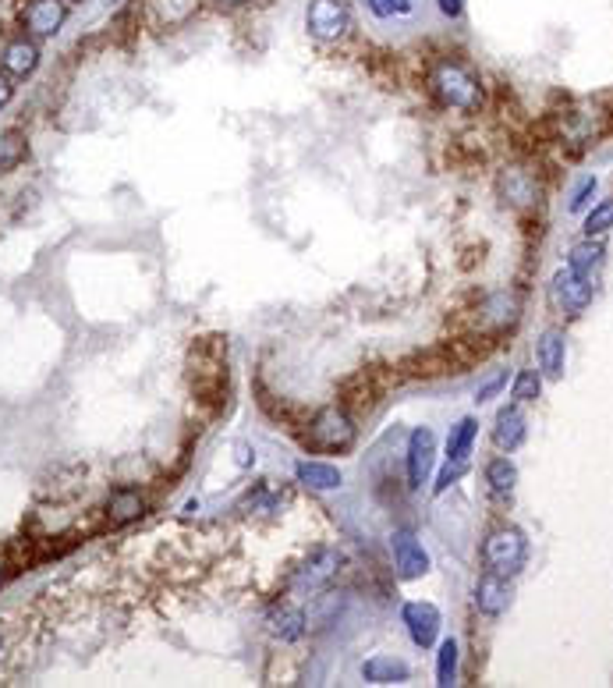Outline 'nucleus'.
Here are the masks:
<instances>
[{
    "label": "nucleus",
    "mask_w": 613,
    "mask_h": 688,
    "mask_svg": "<svg viewBox=\"0 0 613 688\" xmlns=\"http://www.w3.org/2000/svg\"><path fill=\"white\" fill-rule=\"evenodd\" d=\"M355 437H358L355 415L344 412L341 405L319 408V412L312 415L309 423H305V430H302V444L309 447V451H319V454H344V451H351Z\"/></svg>",
    "instance_id": "1"
},
{
    "label": "nucleus",
    "mask_w": 613,
    "mask_h": 688,
    "mask_svg": "<svg viewBox=\"0 0 613 688\" xmlns=\"http://www.w3.org/2000/svg\"><path fill=\"white\" fill-rule=\"evenodd\" d=\"M192 387L199 401H217L227 394V341L202 337L192 348Z\"/></svg>",
    "instance_id": "2"
},
{
    "label": "nucleus",
    "mask_w": 613,
    "mask_h": 688,
    "mask_svg": "<svg viewBox=\"0 0 613 688\" xmlns=\"http://www.w3.org/2000/svg\"><path fill=\"white\" fill-rule=\"evenodd\" d=\"M429 86L433 93L440 96L447 107L454 110H465V114H475L482 107V86L475 79L472 71L458 61H440L429 75Z\"/></svg>",
    "instance_id": "3"
},
{
    "label": "nucleus",
    "mask_w": 613,
    "mask_h": 688,
    "mask_svg": "<svg viewBox=\"0 0 613 688\" xmlns=\"http://www.w3.org/2000/svg\"><path fill=\"white\" fill-rule=\"evenodd\" d=\"M482 561H486V571L500 575V579H514L521 575L528 561V540L525 532L514 529V525H500L486 536V547H482Z\"/></svg>",
    "instance_id": "4"
},
{
    "label": "nucleus",
    "mask_w": 613,
    "mask_h": 688,
    "mask_svg": "<svg viewBox=\"0 0 613 688\" xmlns=\"http://www.w3.org/2000/svg\"><path fill=\"white\" fill-rule=\"evenodd\" d=\"M390 380L397 384V369H358V373H351L341 384V398H337V405L351 415L373 412L376 401L387 394Z\"/></svg>",
    "instance_id": "5"
},
{
    "label": "nucleus",
    "mask_w": 613,
    "mask_h": 688,
    "mask_svg": "<svg viewBox=\"0 0 613 688\" xmlns=\"http://www.w3.org/2000/svg\"><path fill=\"white\" fill-rule=\"evenodd\" d=\"M475 430H479V423H475L472 415H465V419L451 430V440H447V465H443V472L436 476V486H433L436 493H443L447 486H454L468 472V465H472Z\"/></svg>",
    "instance_id": "6"
},
{
    "label": "nucleus",
    "mask_w": 613,
    "mask_h": 688,
    "mask_svg": "<svg viewBox=\"0 0 613 688\" xmlns=\"http://www.w3.org/2000/svg\"><path fill=\"white\" fill-rule=\"evenodd\" d=\"M305 25L316 40L323 43H337L344 32L351 29V11L344 0H312L309 15H305Z\"/></svg>",
    "instance_id": "7"
},
{
    "label": "nucleus",
    "mask_w": 613,
    "mask_h": 688,
    "mask_svg": "<svg viewBox=\"0 0 613 688\" xmlns=\"http://www.w3.org/2000/svg\"><path fill=\"white\" fill-rule=\"evenodd\" d=\"M550 302H553V309H557V313L578 316L585 305L592 302V277L575 274L571 266H567V270H560V274H553Z\"/></svg>",
    "instance_id": "8"
},
{
    "label": "nucleus",
    "mask_w": 613,
    "mask_h": 688,
    "mask_svg": "<svg viewBox=\"0 0 613 688\" xmlns=\"http://www.w3.org/2000/svg\"><path fill=\"white\" fill-rule=\"evenodd\" d=\"M390 550H394V564H397V575H401V579H422L429 571V554L422 550V543L415 540V532L394 529Z\"/></svg>",
    "instance_id": "9"
},
{
    "label": "nucleus",
    "mask_w": 613,
    "mask_h": 688,
    "mask_svg": "<svg viewBox=\"0 0 613 688\" xmlns=\"http://www.w3.org/2000/svg\"><path fill=\"white\" fill-rule=\"evenodd\" d=\"M401 621H404V628H408V635H412V642H415V646H422V649L433 646L436 635H440V610H436L429 600L404 603Z\"/></svg>",
    "instance_id": "10"
},
{
    "label": "nucleus",
    "mask_w": 613,
    "mask_h": 688,
    "mask_svg": "<svg viewBox=\"0 0 613 688\" xmlns=\"http://www.w3.org/2000/svg\"><path fill=\"white\" fill-rule=\"evenodd\" d=\"M341 564H344V557L337 554V550L323 547L295 571V579H291V582H295V589H323V586H330V582L337 579Z\"/></svg>",
    "instance_id": "11"
},
{
    "label": "nucleus",
    "mask_w": 613,
    "mask_h": 688,
    "mask_svg": "<svg viewBox=\"0 0 613 688\" xmlns=\"http://www.w3.org/2000/svg\"><path fill=\"white\" fill-rule=\"evenodd\" d=\"M433 458H436V437L429 426H419V430L408 437V486L419 490L422 483L433 472Z\"/></svg>",
    "instance_id": "12"
},
{
    "label": "nucleus",
    "mask_w": 613,
    "mask_h": 688,
    "mask_svg": "<svg viewBox=\"0 0 613 688\" xmlns=\"http://www.w3.org/2000/svg\"><path fill=\"white\" fill-rule=\"evenodd\" d=\"M64 18H68L64 0H32L29 8H25V29L32 36H57Z\"/></svg>",
    "instance_id": "13"
},
{
    "label": "nucleus",
    "mask_w": 613,
    "mask_h": 688,
    "mask_svg": "<svg viewBox=\"0 0 613 688\" xmlns=\"http://www.w3.org/2000/svg\"><path fill=\"white\" fill-rule=\"evenodd\" d=\"M511 579H500V575H493V571H486L479 579V586H475V607H479V614H486V618H500L507 610V603H511V586H507Z\"/></svg>",
    "instance_id": "14"
},
{
    "label": "nucleus",
    "mask_w": 613,
    "mask_h": 688,
    "mask_svg": "<svg viewBox=\"0 0 613 688\" xmlns=\"http://www.w3.org/2000/svg\"><path fill=\"white\" fill-rule=\"evenodd\" d=\"M514 320H518V298L514 295H489L486 302L479 305V330H493V334H500V330L514 327Z\"/></svg>",
    "instance_id": "15"
},
{
    "label": "nucleus",
    "mask_w": 613,
    "mask_h": 688,
    "mask_svg": "<svg viewBox=\"0 0 613 688\" xmlns=\"http://www.w3.org/2000/svg\"><path fill=\"white\" fill-rule=\"evenodd\" d=\"M266 628H270V635H277V639L284 642H295L305 635V614L295 607V603L280 600L273 603L270 610H266Z\"/></svg>",
    "instance_id": "16"
},
{
    "label": "nucleus",
    "mask_w": 613,
    "mask_h": 688,
    "mask_svg": "<svg viewBox=\"0 0 613 688\" xmlns=\"http://www.w3.org/2000/svg\"><path fill=\"white\" fill-rule=\"evenodd\" d=\"M525 412H521L518 405H507L497 412V426H493V444L500 447V451H514V447L525 440Z\"/></svg>",
    "instance_id": "17"
},
{
    "label": "nucleus",
    "mask_w": 613,
    "mask_h": 688,
    "mask_svg": "<svg viewBox=\"0 0 613 688\" xmlns=\"http://www.w3.org/2000/svg\"><path fill=\"white\" fill-rule=\"evenodd\" d=\"M408 664H404L401 657H387V653H380V657H369L362 664V678L373 681V685H401V681H408Z\"/></svg>",
    "instance_id": "18"
},
{
    "label": "nucleus",
    "mask_w": 613,
    "mask_h": 688,
    "mask_svg": "<svg viewBox=\"0 0 613 688\" xmlns=\"http://www.w3.org/2000/svg\"><path fill=\"white\" fill-rule=\"evenodd\" d=\"M0 64H4V71H8V75H15V79L32 75V71L39 68L36 43H32V40H11L8 47H4V54H0Z\"/></svg>",
    "instance_id": "19"
},
{
    "label": "nucleus",
    "mask_w": 613,
    "mask_h": 688,
    "mask_svg": "<svg viewBox=\"0 0 613 688\" xmlns=\"http://www.w3.org/2000/svg\"><path fill=\"white\" fill-rule=\"evenodd\" d=\"M295 476L302 486H309V490H341L344 476L337 465H326V462H298L295 465Z\"/></svg>",
    "instance_id": "20"
},
{
    "label": "nucleus",
    "mask_w": 613,
    "mask_h": 688,
    "mask_svg": "<svg viewBox=\"0 0 613 688\" xmlns=\"http://www.w3.org/2000/svg\"><path fill=\"white\" fill-rule=\"evenodd\" d=\"M564 362H567V341L560 330H546L543 341H539V369H543L550 380L564 376Z\"/></svg>",
    "instance_id": "21"
},
{
    "label": "nucleus",
    "mask_w": 613,
    "mask_h": 688,
    "mask_svg": "<svg viewBox=\"0 0 613 688\" xmlns=\"http://www.w3.org/2000/svg\"><path fill=\"white\" fill-rule=\"evenodd\" d=\"M142 515H146V497H142L139 490L110 493V501H107L110 525H128V522H135V518H142Z\"/></svg>",
    "instance_id": "22"
},
{
    "label": "nucleus",
    "mask_w": 613,
    "mask_h": 688,
    "mask_svg": "<svg viewBox=\"0 0 613 688\" xmlns=\"http://www.w3.org/2000/svg\"><path fill=\"white\" fill-rule=\"evenodd\" d=\"M603 256H606L603 242H592V238H585V242H578L575 249H571V256H567V266H571L575 274L592 277L599 266H603Z\"/></svg>",
    "instance_id": "23"
},
{
    "label": "nucleus",
    "mask_w": 613,
    "mask_h": 688,
    "mask_svg": "<svg viewBox=\"0 0 613 688\" xmlns=\"http://www.w3.org/2000/svg\"><path fill=\"white\" fill-rule=\"evenodd\" d=\"M486 483L497 497H507V493L514 490V483H518V469H514L511 458H493V462L486 465Z\"/></svg>",
    "instance_id": "24"
},
{
    "label": "nucleus",
    "mask_w": 613,
    "mask_h": 688,
    "mask_svg": "<svg viewBox=\"0 0 613 688\" xmlns=\"http://www.w3.org/2000/svg\"><path fill=\"white\" fill-rule=\"evenodd\" d=\"M25 153H29V146H25V135L22 132L0 135V174L15 171V167L25 160Z\"/></svg>",
    "instance_id": "25"
},
{
    "label": "nucleus",
    "mask_w": 613,
    "mask_h": 688,
    "mask_svg": "<svg viewBox=\"0 0 613 688\" xmlns=\"http://www.w3.org/2000/svg\"><path fill=\"white\" fill-rule=\"evenodd\" d=\"M454 678H458V642L447 639L440 642V657H436V685H454Z\"/></svg>",
    "instance_id": "26"
},
{
    "label": "nucleus",
    "mask_w": 613,
    "mask_h": 688,
    "mask_svg": "<svg viewBox=\"0 0 613 688\" xmlns=\"http://www.w3.org/2000/svg\"><path fill=\"white\" fill-rule=\"evenodd\" d=\"M539 391H543V380H539L536 369H521V373L514 376V391H511V398L518 401V405H525V401H536Z\"/></svg>",
    "instance_id": "27"
},
{
    "label": "nucleus",
    "mask_w": 613,
    "mask_h": 688,
    "mask_svg": "<svg viewBox=\"0 0 613 688\" xmlns=\"http://www.w3.org/2000/svg\"><path fill=\"white\" fill-rule=\"evenodd\" d=\"M613 227V199H606V203H599L596 210L585 217V235L596 238V235H606Z\"/></svg>",
    "instance_id": "28"
},
{
    "label": "nucleus",
    "mask_w": 613,
    "mask_h": 688,
    "mask_svg": "<svg viewBox=\"0 0 613 688\" xmlns=\"http://www.w3.org/2000/svg\"><path fill=\"white\" fill-rule=\"evenodd\" d=\"M369 8H373V15L380 18H390V15H408L412 11V0H365Z\"/></svg>",
    "instance_id": "29"
},
{
    "label": "nucleus",
    "mask_w": 613,
    "mask_h": 688,
    "mask_svg": "<svg viewBox=\"0 0 613 688\" xmlns=\"http://www.w3.org/2000/svg\"><path fill=\"white\" fill-rule=\"evenodd\" d=\"M504 384H507V369H497V373H489L486 380L479 384V391H475V401H479V405H482V401H489Z\"/></svg>",
    "instance_id": "30"
},
{
    "label": "nucleus",
    "mask_w": 613,
    "mask_h": 688,
    "mask_svg": "<svg viewBox=\"0 0 613 688\" xmlns=\"http://www.w3.org/2000/svg\"><path fill=\"white\" fill-rule=\"evenodd\" d=\"M592 192H596V178H582V185H578L575 196H571V210H585Z\"/></svg>",
    "instance_id": "31"
},
{
    "label": "nucleus",
    "mask_w": 613,
    "mask_h": 688,
    "mask_svg": "<svg viewBox=\"0 0 613 688\" xmlns=\"http://www.w3.org/2000/svg\"><path fill=\"white\" fill-rule=\"evenodd\" d=\"M15 96V86H11V79H8V71H0V110L8 107V100Z\"/></svg>",
    "instance_id": "32"
},
{
    "label": "nucleus",
    "mask_w": 613,
    "mask_h": 688,
    "mask_svg": "<svg viewBox=\"0 0 613 688\" xmlns=\"http://www.w3.org/2000/svg\"><path fill=\"white\" fill-rule=\"evenodd\" d=\"M234 451H238V458H234V462H238L241 469H245V465H252V462H256V451H252L249 444H238V447H234Z\"/></svg>",
    "instance_id": "33"
},
{
    "label": "nucleus",
    "mask_w": 613,
    "mask_h": 688,
    "mask_svg": "<svg viewBox=\"0 0 613 688\" xmlns=\"http://www.w3.org/2000/svg\"><path fill=\"white\" fill-rule=\"evenodd\" d=\"M461 8H465V0H440V11H443V15L458 18V15H461Z\"/></svg>",
    "instance_id": "34"
},
{
    "label": "nucleus",
    "mask_w": 613,
    "mask_h": 688,
    "mask_svg": "<svg viewBox=\"0 0 613 688\" xmlns=\"http://www.w3.org/2000/svg\"><path fill=\"white\" fill-rule=\"evenodd\" d=\"M220 8H241V4H245V0H217Z\"/></svg>",
    "instance_id": "35"
},
{
    "label": "nucleus",
    "mask_w": 613,
    "mask_h": 688,
    "mask_svg": "<svg viewBox=\"0 0 613 688\" xmlns=\"http://www.w3.org/2000/svg\"><path fill=\"white\" fill-rule=\"evenodd\" d=\"M4 575H8V564H4V557H0V586H4Z\"/></svg>",
    "instance_id": "36"
}]
</instances>
